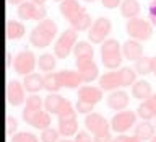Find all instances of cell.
<instances>
[{
    "label": "cell",
    "instance_id": "6da1fadb",
    "mask_svg": "<svg viewBox=\"0 0 156 142\" xmlns=\"http://www.w3.org/2000/svg\"><path fill=\"white\" fill-rule=\"evenodd\" d=\"M60 15L70 23V28L75 31H88L91 28V17L78 0H62L58 5Z\"/></svg>",
    "mask_w": 156,
    "mask_h": 142
},
{
    "label": "cell",
    "instance_id": "7a4b0ae2",
    "mask_svg": "<svg viewBox=\"0 0 156 142\" xmlns=\"http://www.w3.org/2000/svg\"><path fill=\"white\" fill-rule=\"evenodd\" d=\"M57 36V23L51 18H46L42 21H39L31 31H29L28 41L31 46L37 49H44L51 46V43Z\"/></svg>",
    "mask_w": 156,
    "mask_h": 142
},
{
    "label": "cell",
    "instance_id": "3957f363",
    "mask_svg": "<svg viewBox=\"0 0 156 142\" xmlns=\"http://www.w3.org/2000/svg\"><path fill=\"white\" fill-rule=\"evenodd\" d=\"M76 110L73 108L72 101L67 100L60 113L57 114V129L62 137H75L78 132V121H76Z\"/></svg>",
    "mask_w": 156,
    "mask_h": 142
},
{
    "label": "cell",
    "instance_id": "277c9868",
    "mask_svg": "<svg viewBox=\"0 0 156 142\" xmlns=\"http://www.w3.org/2000/svg\"><path fill=\"white\" fill-rule=\"evenodd\" d=\"M78 43V31H75L73 28L63 29L58 34V38L54 43V54L57 59H67L70 56V52H73V47Z\"/></svg>",
    "mask_w": 156,
    "mask_h": 142
},
{
    "label": "cell",
    "instance_id": "5b68a950",
    "mask_svg": "<svg viewBox=\"0 0 156 142\" xmlns=\"http://www.w3.org/2000/svg\"><path fill=\"white\" fill-rule=\"evenodd\" d=\"M125 31L132 39L136 41H148L153 34V24L145 18H130L125 23Z\"/></svg>",
    "mask_w": 156,
    "mask_h": 142
},
{
    "label": "cell",
    "instance_id": "8992f818",
    "mask_svg": "<svg viewBox=\"0 0 156 142\" xmlns=\"http://www.w3.org/2000/svg\"><path fill=\"white\" fill-rule=\"evenodd\" d=\"M136 118H138L136 116V111H130V110L117 111L111 118V131L115 132V134H124L130 127H135Z\"/></svg>",
    "mask_w": 156,
    "mask_h": 142
},
{
    "label": "cell",
    "instance_id": "52a82bcc",
    "mask_svg": "<svg viewBox=\"0 0 156 142\" xmlns=\"http://www.w3.org/2000/svg\"><path fill=\"white\" fill-rule=\"evenodd\" d=\"M16 15L20 20H31V21H42L46 20L47 8L44 5H37L31 0H24L16 7Z\"/></svg>",
    "mask_w": 156,
    "mask_h": 142
},
{
    "label": "cell",
    "instance_id": "ba28073f",
    "mask_svg": "<svg viewBox=\"0 0 156 142\" xmlns=\"http://www.w3.org/2000/svg\"><path fill=\"white\" fill-rule=\"evenodd\" d=\"M85 127L88 132H91L93 137L98 136H104V134H111V121H107L102 114L93 111L90 114L85 116Z\"/></svg>",
    "mask_w": 156,
    "mask_h": 142
},
{
    "label": "cell",
    "instance_id": "9c48e42d",
    "mask_svg": "<svg viewBox=\"0 0 156 142\" xmlns=\"http://www.w3.org/2000/svg\"><path fill=\"white\" fill-rule=\"evenodd\" d=\"M36 65H37V57L34 56L33 51L23 49V51H20L16 56H15L13 69L18 75H29V73L34 72Z\"/></svg>",
    "mask_w": 156,
    "mask_h": 142
},
{
    "label": "cell",
    "instance_id": "30bf717a",
    "mask_svg": "<svg viewBox=\"0 0 156 142\" xmlns=\"http://www.w3.org/2000/svg\"><path fill=\"white\" fill-rule=\"evenodd\" d=\"M111 29H112L111 20L107 17H99L98 20H94V23L88 29V39L93 44H102L109 36Z\"/></svg>",
    "mask_w": 156,
    "mask_h": 142
},
{
    "label": "cell",
    "instance_id": "8fae6325",
    "mask_svg": "<svg viewBox=\"0 0 156 142\" xmlns=\"http://www.w3.org/2000/svg\"><path fill=\"white\" fill-rule=\"evenodd\" d=\"M75 64L83 83H91L93 80L99 78V69H98V64L93 61V57H78Z\"/></svg>",
    "mask_w": 156,
    "mask_h": 142
},
{
    "label": "cell",
    "instance_id": "7c38bea8",
    "mask_svg": "<svg viewBox=\"0 0 156 142\" xmlns=\"http://www.w3.org/2000/svg\"><path fill=\"white\" fill-rule=\"evenodd\" d=\"M5 95H7V103L10 106H21L26 101V90L24 85L18 80H8L7 88H5Z\"/></svg>",
    "mask_w": 156,
    "mask_h": 142
},
{
    "label": "cell",
    "instance_id": "4fadbf2b",
    "mask_svg": "<svg viewBox=\"0 0 156 142\" xmlns=\"http://www.w3.org/2000/svg\"><path fill=\"white\" fill-rule=\"evenodd\" d=\"M42 106H44V101L37 93L36 95H29L26 98V105L23 108V121L31 126L33 121L36 119L39 116V113L42 111Z\"/></svg>",
    "mask_w": 156,
    "mask_h": 142
},
{
    "label": "cell",
    "instance_id": "5bb4252c",
    "mask_svg": "<svg viewBox=\"0 0 156 142\" xmlns=\"http://www.w3.org/2000/svg\"><path fill=\"white\" fill-rule=\"evenodd\" d=\"M130 103V96L129 93L124 92V90H114V92H109V95L106 98V105L114 111H124L127 110Z\"/></svg>",
    "mask_w": 156,
    "mask_h": 142
},
{
    "label": "cell",
    "instance_id": "9a60e30c",
    "mask_svg": "<svg viewBox=\"0 0 156 142\" xmlns=\"http://www.w3.org/2000/svg\"><path fill=\"white\" fill-rule=\"evenodd\" d=\"M98 85H99L104 92H114L117 88L122 87V80H120V72L119 70H111L106 72L98 78Z\"/></svg>",
    "mask_w": 156,
    "mask_h": 142
},
{
    "label": "cell",
    "instance_id": "2e32d148",
    "mask_svg": "<svg viewBox=\"0 0 156 142\" xmlns=\"http://www.w3.org/2000/svg\"><path fill=\"white\" fill-rule=\"evenodd\" d=\"M102 88L101 87H94V85H81L78 88V100L88 101L91 105H96L102 100Z\"/></svg>",
    "mask_w": 156,
    "mask_h": 142
},
{
    "label": "cell",
    "instance_id": "e0dca14e",
    "mask_svg": "<svg viewBox=\"0 0 156 142\" xmlns=\"http://www.w3.org/2000/svg\"><path fill=\"white\" fill-rule=\"evenodd\" d=\"M122 54H124V59L135 62V61H138L140 57H143V46L140 44V41L130 38L122 44Z\"/></svg>",
    "mask_w": 156,
    "mask_h": 142
},
{
    "label": "cell",
    "instance_id": "ac0fdd59",
    "mask_svg": "<svg viewBox=\"0 0 156 142\" xmlns=\"http://www.w3.org/2000/svg\"><path fill=\"white\" fill-rule=\"evenodd\" d=\"M65 103H67V98H63L62 95H58V93H49L44 98V110L47 113H51V114L57 116Z\"/></svg>",
    "mask_w": 156,
    "mask_h": 142
},
{
    "label": "cell",
    "instance_id": "d6986e66",
    "mask_svg": "<svg viewBox=\"0 0 156 142\" xmlns=\"http://www.w3.org/2000/svg\"><path fill=\"white\" fill-rule=\"evenodd\" d=\"M58 82H60L62 88H80L83 83L81 77L78 72L73 70H58Z\"/></svg>",
    "mask_w": 156,
    "mask_h": 142
},
{
    "label": "cell",
    "instance_id": "ffe728a7",
    "mask_svg": "<svg viewBox=\"0 0 156 142\" xmlns=\"http://www.w3.org/2000/svg\"><path fill=\"white\" fill-rule=\"evenodd\" d=\"M5 33H7L8 41H16V39H21L24 36L26 28L18 20H7V23H5Z\"/></svg>",
    "mask_w": 156,
    "mask_h": 142
},
{
    "label": "cell",
    "instance_id": "44dd1931",
    "mask_svg": "<svg viewBox=\"0 0 156 142\" xmlns=\"http://www.w3.org/2000/svg\"><path fill=\"white\" fill-rule=\"evenodd\" d=\"M23 85H24V90L31 95H36L44 88V77L39 75V73L33 72L29 75H24V80H23Z\"/></svg>",
    "mask_w": 156,
    "mask_h": 142
},
{
    "label": "cell",
    "instance_id": "7402d4cb",
    "mask_svg": "<svg viewBox=\"0 0 156 142\" xmlns=\"http://www.w3.org/2000/svg\"><path fill=\"white\" fill-rule=\"evenodd\" d=\"M154 129H156V126L151 121H140L135 124L133 136H136L141 142H146V140L150 142L151 137L154 136Z\"/></svg>",
    "mask_w": 156,
    "mask_h": 142
},
{
    "label": "cell",
    "instance_id": "603a6c76",
    "mask_svg": "<svg viewBox=\"0 0 156 142\" xmlns=\"http://www.w3.org/2000/svg\"><path fill=\"white\" fill-rule=\"evenodd\" d=\"M153 95V90H151V85L150 82L146 80H136L133 85H132V96L135 98V100H140V101H145L148 100V98Z\"/></svg>",
    "mask_w": 156,
    "mask_h": 142
},
{
    "label": "cell",
    "instance_id": "cb8c5ba5",
    "mask_svg": "<svg viewBox=\"0 0 156 142\" xmlns=\"http://www.w3.org/2000/svg\"><path fill=\"white\" fill-rule=\"evenodd\" d=\"M122 61H124V54L120 51H112V52H101V64L109 70H114V69L120 67Z\"/></svg>",
    "mask_w": 156,
    "mask_h": 142
},
{
    "label": "cell",
    "instance_id": "d4e9b609",
    "mask_svg": "<svg viewBox=\"0 0 156 142\" xmlns=\"http://www.w3.org/2000/svg\"><path fill=\"white\" fill-rule=\"evenodd\" d=\"M119 8H120V15L124 18H127V20L136 18L138 13L141 12V7H140L138 0H122Z\"/></svg>",
    "mask_w": 156,
    "mask_h": 142
},
{
    "label": "cell",
    "instance_id": "484cf974",
    "mask_svg": "<svg viewBox=\"0 0 156 142\" xmlns=\"http://www.w3.org/2000/svg\"><path fill=\"white\" fill-rule=\"evenodd\" d=\"M57 65V57H55V54H51V52H44L39 56L37 59V67H39V70L41 72H54V69H55Z\"/></svg>",
    "mask_w": 156,
    "mask_h": 142
},
{
    "label": "cell",
    "instance_id": "4316f807",
    "mask_svg": "<svg viewBox=\"0 0 156 142\" xmlns=\"http://www.w3.org/2000/svg\"><path fill=\"white\" fill-rule=\"evenodd\" d=\"M62 88L60 82H58V73L57 72H49L44 73V90L49 93H57Z\"/></svg>",
    "mask_w": 156,
    "mask_h": 142
},
{
    "label": "cell",
    "instance_id": "83f0119b",
    "mask_svg": "<svg viewBox=\"0 0 156 142\" xmlns=\"http://www.w3.org/2000/svg\"><path fill=\"white\" fill-rule=\"evenodd\" d=\"M133 69L138 75H148V73L153 72V57H148V56L140 57L138 61H135Z\"/></svg>",
    "mask_w": 156,
    "mask_h": 142
},
{
    "label": "cell",
    "instance_id": "f1b7e54d",
    "mask_svg": "<svg viewBox=\"0 0 156 142\" xmlns=\"http://www.w3.org/2000/svg\"><path fill=\"white\" fill-rule=\"evenodd\" d=\"M119 72H120L122 88H127V87L133 85V83L136 82V75H138V73L135 72V69H132V67H120Z\"/></svg>",
    "mask_w": 156,
    "mask_h": 142
},
{
    "label": "cell",
    "instance_id": "f546056e",
    "mask_svg": "<svg viewBox=\"0 0 156 142\" xmlns=\"http://www.w3.org/2000/svg\"><path fill=\"white\" fill-rule=\"evenodd\" d=\"M73 54H75V57H93V54H94V49H93L91 43L88 41H78L75 44V47H73Z\"/></svg>",
    "mask_w": 156,
    "mask_h": 142
},
{
    "label": "cell",
    "instance_id": "4dcf8cb0",
    "mask_svg": "<svg viewBox=\"0 0 156 142\" xmlns=\"http://www.w3.org/2000/svg\"><path fill=\"white\" fill-rule=\"evenodd\" d=\"M60 132H58V129H54V127H47V129L41 131V140L42 142H58L60 139Z\"/></svg>",
    "mask_w": 156,
    "mask_h": 142
},
{
    "label": "cell",
    "instance_id": "1f68e13d",
    "mask_svg": "<svg viewBox=\"0 0 156 142\" xmlns=\"http://www.w3.org/2000/svg\"><path fill=\"white\" fill-rule=\"evenodd\" d=\"M136 116H138L141 121H151L153 118H156L154 113L145 105V101H141L140 105H138V108H136Z\"/></svg>",
    "mask_w": 156,
    "mask_h": 142
},
{
    "label": "cell",
    "instance_id": "d6a6232c",
    "mask_svg": "<svg viewBox=\"0 0 156 142\" xmlns=\"http://www.w3.org/2000/svg\"><path fill=\"white\" fill-rule=\"evenodd\" d=\"M12 142H39V139L33 132H26V131H21V132H16L15 136L10 137Z\"/></svg>",
    "mask_w": 156,
    "mask_h": 142
},
{
    "label": "cell",
    "instance_id": "836d02e7",
    "mask_svg": "<svg viewBox=\"0 0 156 142\" xmlns=\"http://www.w3.org/2000/svg\"><path fill=\"white\" fill-rule=\"evenodd\" d=\"M122 46L119 44V41L114 38H107L104 43L101 44V49H99V52H112V51H120Z\"/></svg>",
    "mask_w": 156,
    "mask_h": 142
},
{
    "label": "cell",
    "instance_id": "e575fe53",
    "mask_svg": "<svg viewBox=\"0 0 156 142\" xmlns=\"http://www.w3.org/2000/svg\"><path fill=\"white\" fill-rule=\"evenodd\" d=\"M5 122H7V126H5V132H7V136L12 137V136L16 134V129H18V121H16V118L7 116Z\"/></svg>",
    "mask_w": 156,
    "mask_h": 142
},
{
    "label": "cell",
    "instance_id": "d590c367",
    "mask_svg": "<svg viewBox=\"0 0 156 142\" xmlns=\"http://www.w3.org/2000/svg\"><path fill=\"white\" fill-rule=\"evenodd\" d=\"M75 110L78 113H81V114H90V113L94 111V105H91V103H88V101H83V100H76Z\"/></svg>",
    "mask_w": 156,
    "mask_h": 142
},
{
    "label": "cell",
    "instance_id": "8d00e7d4",
    "mask_svg": "<svg viewBox=\"0 0 156 142\" xmlns=\"http://www.w3.org/2000/svg\"><path fill=\"white\" fill-rule=\"evenodd\" d=\"M112 142H141L136 136H125V134H117Z\"/></svg>",
    "mask_w": 156,
    "mask_h": 142
},
{
    "label": "cell",
    "instance_id": "74e56055",
    "mask_svg": "<svg viewBox=\"0 0 156 142\" xmlns=\"http://www.w3.org/2000/svg\"><path fill=\"white\" fill-rule=\"evenodd\" d=\"M73 140L75 142H94V140H91V136L88 131H78Z\"/></svg>",
    "mask_w": 156,
    "mask_h": 142
},
{
    "label": "cell",
    "instance_id": "f35d334b",
    "mask_svg": "<svg viewBox=\"0 0 156 142\" xmlns=\"http://www.w3.org/2000/svg\"><path fill=\"white\" fill-rule=\"evenodd\" d=\"M148 18L151 20V24L156 26V0H153L148 7Z\"/></svg>",
    "mask_w": 156,
    "mask_h": 142
},
{
    "label": "cell",
    "instance_id": "ab89813d",
    "mask_svg": "<svg viewBox=\"0 0 156 142\" xmlns=\"http://www.w3.org/2000/svg\"><path fill=\"white\" fill-rule=\"evenodd\" d=\"M102 2V7L104 8H115V7H120V3H122V0H101Z\"/></svg>",
    "mask_w": 156,
    "mask_h": 142
},
{
    "label": "cell",
    "instance_id": "60d3db41",
    "mask_svg": "<svg viewBox=\"0 0 156 142\" xmlns=\"http://www.w3.org/2000/svg\"><path fill=\"white\" fill-rule=\"evenodd\" d=\"M145 105L148 106L150 110L156 114V93H153V95H151V96L148 98V100H145Z\"/></svg>",
    "mask_w": 156,
    "mask_h": 142
},
{
    "label": "cell",
    "instance_id": "b9f144b4",
    "mask_svg": "<svg viewBox=\"0 0 156 142\" xmlns=\"http://www.w3.org/2000/svg\"><path fill=\"white\" fill-rule=\"evenodd\" d=\"M12 61H13V59H12V52L7 51V62H5V64H7V69L12 65Z\"/></svg>",
    "mask_w": 156,
    "mask_h": 142
},
{
    "label": "cell",
    "instance_id": "7bdbcfd3",
    "mask_svg": "<svg viewBox=\"0 0 156 142\" xmlns=\"http://www.w3.org/2000/svg\"><path fill=\"white\" fill-rule=\"evenodd\" d=\"M7 2H8L10 5H20V3H23L24 0H7Z\"/></svg>",
    "mask_w": 156,
    "mask_h": 142
},
{
    "label": "cell",
    "instance_id": "ee69618b",
    "mask_svg": "<svg viewBox=\"0 0 156 142\" xmlns=\"http://www.w3.org/2000/svg\"><path fill=\"white\" fill-rule=\"evenodd\" d=\"M31 2H34V3H37V5H44L47 2V0H31Z\"/></svg>",
    "mask_w": 156,
    "mask_h": 142
},
{
    "label": "cell",
    "instance_id": "f6af8a7d",
    "mask_svg": "<svg viewBox=\"0 0 156 142\" xmlns=\"http://www.w3.org/2000/svg\"><path fill=\"white\" fill-rule=\"evenodd\" d=\"M153 73H154V77H156V56L153 57Z\"/></svg>",
    "mask_w": 156,
    "mask_h": 142
},
{
    "label": "cell",
    "instance_id": "bcb514c9",
    "mask_svg": "<svg viewBox=\"0 0 156 142\" xmlns=\"http://www.w3.org/2000/svg\"><path fill=\"white\" fill-rule=\"evenodd\" d=\"M58 142H75V140H72V139H67V137H65V139H60Z\"/></svg>",
    "mask_w": 156,
    "mask_h": 142
},
{
    "label": "cell",
    "instance_id": "7dc6e473",
    "mask_svg": "<svg viewBox=\"0 0 156 142\" xmlns=\"http://www.w3.org/2000/svg\"><path fill=\"white\" fill-rule=\"evenodd\" d=\"M150 142H156V134H154L153 137H151V140H150Z\"/></svg>",
    "mask_w": 156,
    "mask_h": 142
},
{
    "label": "cell",
    "instance_id": "c3c4849f",
    "mask_svg": "<svg viewBox=\"0 0 156 142\" xmlns=\"http://www.w3.org/2000/svg\"><path fill=\"white\" fill-rule=\"evenodd\" d=\"M85 2H96V0H85Z\"/></svg>",
    "mask_w": 156,
    "mask_h": 142
},
{
    "label": "cell",
    "instance_id": "681fc988",
    "mask_svg": "<svg viewBox=\"0 0 156 142\" xmlns=\"http://www.w3.org/2000/svg\"><path fill=\"white\" fill-rule=\"evenodd\" d=\"M54 2H58V3H60V2H62V0H54Z\"/></svg>",
    "mask_w": 156,
    "mask_h": 142
},
{
    "label": "cell",
    "instance_id": "f907efd6",
    "mask_svg": "<svg viewBox=\"0 0 156 142\" xmlns=\"http://www.w3.org/2000/svg\"><path fill=\"white\" fill-rule=\"evenodd\" d=\"M154 126H156V122H154Z\"/></svg>",
    "mask_w": 156,
    "mask_h": 142
}]
</instances>
